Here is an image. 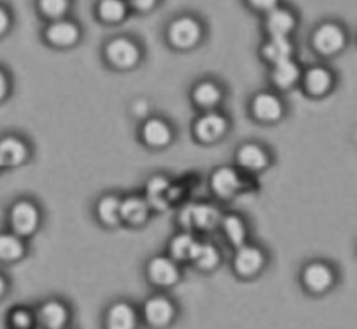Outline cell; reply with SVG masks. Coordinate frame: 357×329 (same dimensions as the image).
<instances>
[{"label":"cell","instance_id":"6da1fadb","mask_svg":"<svg viewBox=\"0 0 357 329\" xmlns=\"http://www.w3.org/2000/svg\"><path fill=\"white\" fill-rule=\"evenodd\" d=\"M9 224L16 235L30 236L39 226V211L29 200L16 201L9 211Z\"/></svg>","mask_w":357,"mask_h":329},{"label":"cell","instance_id":"7a4b0ae2","mask_svg":"<svg viewBox=\"0 0 357 329\" xmlns=\"http://www.w3.org/2000/svg\"><path fill=\"white\" fill-rule=\"evenodd\" d=\"M347 44V33L338 23H322L314 33V46L319 53L331 56L340 53Z\"/></svg>","mask_w":357,"mask_h":329},{"label":"cell","instance_id":"3957f363","mask_svg":"<svg viewBox=\"0 0 357 329\" xmlns=\"http://www.w3.org/2000/svg\"><path fill=\"white\" fill-rule=\"evenodd\" d=\"M202 29L198 25L197 20L193 18H178L175 20L170 25L168 30V37H170L172 44H175L177 47H191L200 40Z\"/></svg>","mask_w":357,"mask_h":329},{"label":"cell","instance_id":"277c9868","mask_svg":"<svg viewBox=\"0 0 357 329\" xmlns=\"http://www.w3.org/2000/svg\"><path fill=\"white\" fill-rule=\"evenodd\" d=\"M219 212L211 205H190L181 214V222L188 228L212 229L219 224Z\"/></svg>","mask_w":357,"mask_h":329},{"label":"cell","instance_id":"5b68a950","mask_svg":"<svg viewBox=\"0 0 357 329\" xmlns=\"http://www.w3.org/2000/svg\"><path fill=\"white\" fill-rule=\"evenodd\" d=\"M29 158V147L18 137H2L0 139V163L4 169H15L25 163Z\"/></svg>","mask_w":357,"mask_h":329},{"label":"cell","instance_id":"8992f818","mask_svg":"<svg viewBox=\"0 0 357 329\" xmlns=\"http://www.w3.org/2000/svg\"><path fill=\"white\" fill-rule=\"evenodd\" d=\"M107 58L118 67H133L139 61V47L128 39H114L107 46Z\"/></svg>","mask_w":357,"mask_h":329},{"label":"cell","instance_id":"52a82bcc","mask_svg":"<svg viewBox=\"0 0 357 329\" xmlns=\"http://www.w3.org/2000/svg\"><path fill=\"white\" fill-rule=\"evenodd\" d=\"M77 37L79 29L67 20H56L46 29V39L54 46H72Z\"/></svg>","mask_w":357,"mask_h":329},{"label":"cell","instance_id":"ba28073f","mask_svg":"<svg viewBox=\"0 0 357 329\" xmlns=\"http://www.w3.org/2000/svg\"><path fill=\"white\" fill-rule=\"evenodd\" d=\"M263 263V252H261L257 247H242L235 256V268L238 270V273H242V275H254L256 272H259Z\"/></svg>","mask_w":357,"mask_h":329},{"label":"cell","instance_id":"9c48e42d","mask_svg":"<svg viewBox=\"0 0 357 329\" xmlns=\"http://www.w3.org/2000/svg\"><path fill=\"white\" fill-rule=\"evenodd\" d=\"M303 279L305 284H307L312 291L321 293V291H326L331 287L335 275H333L329 266L322 265V263H314V265L307 266V270H305L303 273Z\"/></svg>","mask_w":357,"mask_h":329},{"label":"cell","instance_id":"30bf717a","mask_svg":"<svg viewBox=\"0 0 357 329\" xmlns=\"http://www.w3.org/2000/svg\"><path fill=\"white\" fill-rule=\"evenodd\" d=\"M195 132L200 137L202 140H207V142H212V140L219 139L222 133L226 132V119L222 116L214 114H205L204 118H200L197 121V126H195Z\"/></svg>","mask_w":357,"mask_h":329},{"label":"cell","instance_id":"8fae6325","mask_svg":"<svg viewBox=\"0 0 357 329\" xmlns=\"http://www.w3.org/2000/svg\"><path fill=\"white\" fill-rule=\"evenodd\" d=\"M266 29L270 36L287 37V33L294 29L293 13L282 8H273L266 16Z\"/></svg>","mask_w":357,"mask_h":329},{"label":"cell","instance_id":"7c38bea8","mask_svg":"<svg viewBox=\"0 0 357 329\" xmlns=\"http://www.w3.org/2000/svg\"><path fill=\"white\" fill-rule=\"evenodd\" d=\"M149 277L160 286H170L178 277L177 266L168 258H154L149 263Z\"/></svg>","mask_w":357,"mask_h":329},{"label":"cell","instance_id":"4fadbf2b","mask_svg":"<svg viewBox=\"0 0 357 329\" xmlns=\"http://www.w3.org/2000/svg\"><path fill=\"white\" fill-rule=\"evenodd\" d=\"M25 254V243L16 233H0V261L15 263Z\"/></svg>","mask_w":357,"mask_h":329},{"label":"cell","instance_id":"5bb4252c","mask_svg":"<svg viewBox=\"0 0 357 329\" xmlns=\"http://www.w3.org/2000/svg\"><path fill=\"white\" fill-rule=\"evenodd\" d=\"M254 114L264 121H275L282 114V105H280L279 98L273 97L270 93H261L254 98L252 104Z\"/></svg>","mask_w":357,"mask_h":329},{"label":"cell","instance_id":"9a60e30c","mask_svg":"<svg viewBox=\"0 0 357 329\" xmlns=\"http://www.w3.org/2000/svg\"><path fill=\"white\" fill-rule=\"evenodd\" d=\"M146 317L154 326L168 324L174 317V307L165 298H153L146 303Z\"/></svg>","mask_w":357,"mask_h":329},{"label":"cell","instance_id":"2e32d148","mask_svg":"<svg viewBox=\"0 0 357 329\" xmlns=\"http://www.w3.org/2000/svg\"><path fill=\"white\" fill-rule=\"evenodd\" d=\"M305 86L312 95H324L331 90L333 75L331 72L322 67H314L305 75Z\"/></svg>","mask_w":357,"mask_h":329},{"label":"cell","instance_id":"e0dca14e","mask_svg":"<svg viewBox=\"0 0 357 329\" xmlns=\"http://www.w3.org/2000/svg\"><path fill=\"white\" fill-rule=\"evenodd\" d=\"M67 308L60 301H47L39 310V321L47 329H60L65 324V321H67Z\"/></svg>","mask_w":357,"mask_h":329},{"label":"cell","instance_id":"ac0fdd59","mask_svg":"<svg viewBox=\"0 0 357 329\" xmlns=\"http://www.w3.org/2000/svg\"><path fill=\"white\" fill-rule=\"evenodd\" d=\"M135 312L126 303L114 305L107 314L109 329H133L135 328Z\"/></svg>","mask_w":357,"mask_h":329},{"label":"cell","instance_id":"d6986e66","mask_svg":"<svg viewBox=\"0 0 357 329\" xmlns=\"http://www.w3.org/2000/svg\"><path fill=\"white\" fill-rule=\"evenodd\" d=\"M240 179L236 176L235 170L231 169H219L218 172L212 176V188L215 193L222 198H228L238 190Z\"/></svg>","mask_w":357,"mask_h":329},{"label":"cell","instance_id":"ffe728a7","mask_svg":"<svg viewBox=\"0 0 357 329\" xmlns=\"http://www.w3.org/2000/svg\"><path fill=\"white\" fill-rule=\"evenodd\" d=\"M293 53V44L289 43L287 37L280 36H272V39L268 40L263 47V54L273 63H279V61L287 60Z\"/></svg>","mask_w":357,"mask_h":329},{"label":"cell","instance_id":"44dd1931","mask_svg":"<svg viewBox=\"0 0 357 329\" xmlns=\"http://www.w3.org/2000/svg\"><path fill=\"white\" fill-rule=\"evenodd\" d=\"M149 207L142 198L130 197L125 201H121V219L132 222V224H140L147 219Z\"/></svg>","mask_w":357,"mask_h":329},{"label":"cell","instance_id":"7402d4cb","mask_svg":"<svg viewBox=\"0 0 357 329\" xmlns=\"http://www.w3.org/2000/svg\"><path fill=\"white\" fill-rule=\"evenodd\" d=\"M268 158L264 149H261L256 144H245L238 151V163L249 170H259L266 164Z\"/></svg>","mask_w":357,"mask_h":329},{"label":"cell","instance_id":"603a6c76","mask_svg":"<svg viewBox=\"0 0 357 329\" xmlns=\"http://www.w3.org/2000/svg\"><path fill=\"white\" fill-rule=\"evenodd\" d=\"M144 139L151 146H165L170 140V128L161 119H149L144 125Z\"/></svg>","mask_w":357,"mask_h":329},{"label":"cell","instance_id":"cb8c5ba5","mask_svg":"<svg viewBox=\"0 0 357 329\" xmlns=\"http://www.w3.org/2000/svg\"><path fill=\"white\" fill-rule=\"evenodd\" d=\"M300 77V68L294 63L293 60H282L279 63H275V70H273V81L279 84L280 88H287L291 84L296 82V79Z\"/></svg>","mask_w":357,"mask_h":329},{"label":"cell","instance_id":"d4e9b609","mask_svg":"<svg viewBox=\"0 0 357 329\" xmlns=\"http://www.w3.org/2000/svg\"><path fill=\"white\" fill-rule=\"evenodd\" d=\"M198 242L191 235H177L170 243V252L175 259L184 261V259H191L195 254Z\"/></svg>","mask_w":357,"mask_h":329},{"label":"cell","instance_id":"484cf974","mask_svg":"<svg viewBox=\"0 0 357 329\" xmlns=\"http://www.w3.org/2000/svg\"><path fill=\"white\" fill-rule=\"evenodd\" d=\"M98 215L105 224H118L119 219H121V201L114 197H105L98 204Z\"/></svg>","mask_w":357,"mask_h":329},{"label":"cell","instance_id":"4316f807","mask_svg":"<svg viewBox=\"0 0 357 329\" xmlns=\"http://www.w3.org/2000/svg\"><path fill=\"white\" fill-rule=\"evenodd\" d=\"M195 263H197L200 268L204 270H211L218 265L219 261V254H218V249H215L212 243H198L197 249H195V254H193Z\"/></svg>","mask_w":357,"mask_h":329},{"label":"cell","instance_id":"83f0119b","mask_svg":"<svg viewBox=\"0 0 357 329\" xmlns=\"http://www.w3.org/2000/svg\"><path fill=\"white\" fill-rule=\"evenodd\" d=\"M98 15L104 22H119L126 15V4L123 0H102L98 4Z\"/></svg>","mask_w":357,"mask_h":329},{"label":"cell","instance_id":"f1b7e54d","mask_svg":"<svg viewBox=\"0 0 357 329\" xmlns=\"http://www.w3.org/2000/svg\"><path fill=\"white\" fill-rule=\"evenodd\" d=\"M195 100L204 107H212L221 100V91L212 82H202L200 86L195 90Z\"/></svg>","mask_w":357,"mask_h":329},{"label":"cell","instance_id":"f546056e","mask_svg":"<svg viewBox=\"0 0 357 329\" xmlns=\"http://www.w3.org/2000/svg\"><path fill=\"white\" fill-rule=\"evenodd\" d=\"M168 190V181L163 177H154L147 184V197H149L151 204L156 207H163L165 205V194Z\"/></svg>","mask_w":357,"mask_h":329},{"label":"cell","instance_id":"4dcf8cb0","mask_svg":"<svg viewBox=\"0 0 357 329\" xmlns=\"http://www.w3.org/2000/svg\"><path fill=\"white\" fill-rule=\"evenodd\" d=\"M225 233L228 235L229 242L235 243V245H240L245 238V226H243L242 219L236 217V215H228L225 219Z\"/></svg>","mask_w":357,"mask_h":329},{"label":"cell","instance_id":"1f68e13d","mask_svg":"<svg viewBox=\"0 0 357 329\" xmlns=\"http://www.w3.org/2000/svg\"><path fill=\"white\" fill-rule=\"evenodd\" d=\"M39 9L51 20H60L68 11V0H39Z\"/></svg>","mask_w":357,"mask_h":329},{"label":"cell","instance_id":"d6a6232c","mask_svg":"<svg viewBox=\"0 0 357 329\" xmlns=\"http://www.w3.org/2000/svg\"><path fill=\"white\" fill-rule=\"evenodd\" d=\"M8 324L11 329H30L33 326V315L26 308H15L8 315Z\"/></svg>","mask_w":357,"mask_h":329},{"label":"cell","instance_id":"836d02e7","mask_svg":"<svg viewBox=\"0 0 357 329\" xmlns=\"http://www.w3.org/2000/svg\"><path fill=\"white\" fill-rule=\"evenodd\" d=\"M13 25L11 11L4 4H0V37H4Z\"/></svg>","mask_w":357,"mask_h":329},{"label":"cell","instance_id":"e575fe53","mask_svg":"<svg viewBox=\"0 0 357 329\" xmlns=\"http://www.w3.org/2000/svg\"><path fill=\"white\" fill-rule=\"evenodd\" d=\"M249 2L256 9H261V11H272L273 8H277L279 0H249Z\"/></svg>","mask_w":357,"mask_h":329},{"label":"cell","instance_id":"d590c367","mask_svg":"<svg viewBox=\"0 0 357 329\" xmlns=\"http://www.w3.org/2000/svg\"><path fill=\"white\" fill-rule=\"evenodd\" d=\"M9 86H11V84H9L8 74H6V72L2 70V68H0V102L4 100L6 97H8Z\"/></svg>","mask_w":357,"mask_h":329},{"label":"cell","instance_id":"8d00e7d4","mask_svg":"<svg viewBox=\"0 0 357 329\" xmlns=\"http://www.w3.org/2000/svg\"><path fill=\"white\" fill-rule=\"evenodd\" d=\"M132 4L135 6L137 9H142V11H147V9H151L154 4H156V0H132Z\"/></svg>","mask_w":357,"mask_h":329},{"label":"cell","instance_id":"74e56055","mask_svg":"<svg viewBox=\"0 0 357 329\" xmlns=\"http://www.w3.org/2000/svg\"><path fill=\"white\" fill-rule=\"evenodd\" d=\"M8 287H9L8 279H6V277L0 273V298L6 296V293H8Z\"/></svg>","mask_w":357,"mask_h":329},{"label":"cell","instance_id":"f35d334b","mask_svg":"<svg viewBox=\"0 0 357 329\" xmlns=\"http://www.w3.org/2000/svg\"><path fill=\"white\" fill-rule=\"evenodd\" d=\"M2 169H4V167H2V163H0V170H2Z\"/></svg>","mask_w":357,"mask_h":329}]
</instances>
